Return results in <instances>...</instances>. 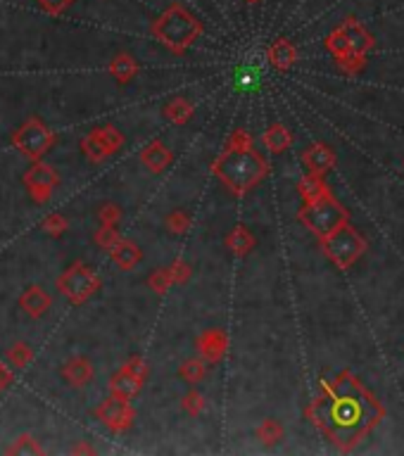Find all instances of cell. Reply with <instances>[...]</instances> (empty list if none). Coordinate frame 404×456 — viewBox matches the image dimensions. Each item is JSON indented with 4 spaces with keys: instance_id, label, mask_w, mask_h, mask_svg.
<instances>
[{
    "instance_id": "6da1fadb",
    "label": "cell",
    "mask_w": 404,
    "mask_h": 456,
    "mask_svg": "<svg viewBox=\"0 0 404 456\" xmlns=\"http://www.w3.org/2000/svg\"><path fill=\"white\" fill-rule=\"evenodd\" d=\"M323 390L326 397L311 407V418L343 447L357 442V437L371 428L380 416L378 404L355 380L340 378L328 388L323 383Z\"/></svg>"
},
{
    "instance_id": "7a4b0ae2",
    "label": "cell",
    "mask_w": 404,
    "mask_h": 456,
    "mask_svg": "<svg viewBox=\"0 0 404 456\" xmlns=\"http://www.w3.org/2000/svg\"><path fill=\"white\" fill-rule=\"evenodd\" d=\"M217 174L233 193H247L255 183L267 174V164L259 155L247 150H231L217 162Z\"/></svg>"
},
{
    "instance_id": "3957f363",
    "label": "cell",
    "mask_w": 404,
    "mask_h": 456,
    "mask_svg": "<svg viewBox=\"0 0 404 456\" xmlns=\"http://www.w3.org/2000/svg\"><path fill=\"white\" fill-rule=\"evenodd\" d=\"M300 219H302V223H307L316 235L326 238V235H331L333 230L345 226V221H348V212H345V207L340 205V202H336L326 195V198H321L316 202H307V207L302 210Z\"/></svg>"
},
{
    "instance_id": "277c9868",
    "label": "cell",
    "mask_w": 404,
    "mask_h": 456,
    "mask_svg": "<svg viewBox=\"0 0 404 456\" xmlns=\"http://www.w3.org/2000/svg\"><path fill=\"white\" fill-rule=\"evenodd\" d=\"M323 250L338 264L340 269H348L355 259H359L364 252V238L350 226H340L331 235L323 238Z\"/></svg>"
},
{
    "instance_id": "5b68a950",
    "label": "cell",
    "mask_w": 404,
    "mask_h": 456,
    "mask_svg": "<svg viewBox=\"0 0 404 456\" xmlns=\"http://www.w3.org/2000/svg\"><path fill=\"white\" fill-rule=\"evenodd\" d=\"M60 285H62V292H65L69 299H74V302H84V299L98 288V281L88 269L74 267L72 271H67V276L62 278Z\"/></svg>"
},
{
    "instance_id": "8992f818",
    "label": "cell",
    "mask_w": 404,
    "mask_h": 456,
    "mask_svg": "<svg viewBox=\"0 0 404 456\" xmlns=\"http://www.w3.org/2000/svg\"><path fill=\"white\" fill-rule=\"evenodd\" d=\"M17 146H20L29 157H38L45 152V148L50 146V134L38 124V121H29L24 129L17 136Z\"/></svg>"
},
{
    "instance_id": "52a82bcc",
    "label": "cell",
    "mask_w": 404,
    "mask_h": 456,
    "mask_svg": "<svg viewBox=\"0 0 404 456\" xmlns=\"http://www.w3.org/2000/svg\"><path fill=\"white\" fill-rule=\"evenodd\" d=\"M333 162H336V155H333V150L326 148V146H314L304 152V164H307V169L314 176L326 174V171L333 166Z\"/></svg>"
},
{
    "instance_id": "ba28073f",
    "label": "cell",
    "mask_w": 404,
    "mask_h": 456,
    "mask_svg": "<svg viewBox=\"0 0 404 456\" xmlns=\"http://www.w3.org/2000/svg\"><path fill=\"white\" fill-rule=\"evenodd\" d=\"M100 418L105 420L107 425H112V428H126L131 420V409L126 407L124 397L109 400L105 407L100 409Z\"/></svg>"
},
{
    "instance_id": "9c48e42d",
    "label": "cell",
    "mask_w": 404,
    "mask_h": 456,
    "mask_svg": "<svg viewBox=\"0 0 404 456\" xmlns=\"http://www.w3.org/2000/svg\"><path fill=\"white\" fill-rule=\"evenodd\" d=\"M26 183H29V188H31L33 193H45V190H50L55 186V171L50 169V166L38 164L36 169L29 171Z\"/></svg>"
},
{
    "instance_id": "30bf717a",
    "label": "cell",
    "mask_w": 404,
    "mask_h": 456,
    "mask_svg": "<svg viewBox=\"0 0 404 456\" xmlns=\"http://www.w3.org/2000/svg\"><path fill=\"white\" fill-rule=\"evenodd\" d=\"M22 307H24L31 316H40L45 309L50 307V297L45 295L40 288L33 285V288H29V290L24 292V297H22Z\"/></svg>"
},
{
    "instance_id": "8fae6325",
    "label": "cell",
    "mask_w": 404,
    "mask_h": 456,
    "mask_svg": "<svg viewBox=\"0 0 404 456\" xmlns=\"http://www.w3.org/2000/svg\"><path fill=\"white\" fill-rule=\"evenodd\" d=\"M138 385H141V378H138L136 373H131L129 368L121 371L119 376H114V380H112V390L117 392V397H124V400H129V397L136 395Z\"/></svg>"
},
{
    "instance_id": "7c38bea8",
    "label": "cell",
    "mask_w": 404,
    "mask_h": 456,
    "mask_svg": "<svg viewBox=\"0 0 404 456\" xmlns=\"http://www.w3.org/2000/svg\"><path fill=\"white\" fill-rule=\"evenodd\" d=\"M91 373H93L91 371V363L84 359H72L65 366V378L72 385H86L91 380Z\"/></svg>"
},
{
    "instance_id": "4fadbf2b",
    "label": "cell",
    "mask_w": 404,
    "mask_h": 456,
    "mask_svg": "<svg viewBox=\"0 0 404 456\" xmlns=\"http://www.w3.org/2000/svg\"><path fill=\"white\" fill-rule=\"evenodd\" d=\"M264 146H267L271 152H283V150L290 146V134L279 124L271 126L267 134H264Z\"/></svg>"
},
{
    "instance_id": "5bb4252c",
    "label": "cell",
    "mask_w": 404,
    "mask_h": 456,
    "mask_svg": "<svg viewBox=\"0 0 404 456\" xmlns=\"http://www.w3.org/2000/svg\"><path fill=\"white\" fill-rule=\"evenodd\" d=\"M143 162H146L153 171H160V169H164L166 162H169V152H166L160 143H153V146H148L143 150Z\"/></svg>"
},
{
    "instance_id": "9a60e30c",
    "label": "cell",
    "mask_w": 404,
    "mask_h": 456,
    "mask_svg": "<svg viewBox=\"0 0 404 456\" xmlns=\"http://www.w3.org/2000/svg\"><path fill=\"white\" fill-rule=\"evenodd\" d=\"M200 349H202V354H205L207 359H212V361L219 359L222 352H224V336H222V333H217V331L207 333V336L200 340Z\"/></svg>"
},
{
    "instance_id": "2e32d148",
    "label": "cell",
    "mask_w": 404,
    "mask_h": 456,
    "mask_svg": "<svg viewBox=\"0 0 404 456\" xmlns=\"http://www.w3.org/2000/svg\"><path fill=\"white\" fill-rule=\"evenodd\" d=\"M226 242H228V247L235 252V255H245V252L250 250L252 242H255V240H252V235L247 233L245 228H235L233 233L228 235V240H226Z\"/></svg>"
},
{
    "instance_id": "e0dca14e",
    "label": "cell",
    "mask_w": 404,
    "mask_h": 456,
    "mask_svg": "<svg viewBox=\"0 0 404 456\" xmlns=\"http://www.w3.org/2000/svg\"><path fill=\"white\" fill-rule=\"evenodd\" d=\"M84 150H86V155H88L91 159H102L109 152V146L100 134H93L88 141L84 143Z\"/></svg>"
},
{
    "instance_id": "ac0fdd59",
    "label": "cell",
    "mask_w": 404,
    "mask_h": 456,
    "mask_svg": "<svg viewBox=\"0 0 404 456\" xmlns=\"http://www.w3.org/2000/svg\"><path fill=\"white\" fill-rule=\"evenodd\" d=\"M302 195L307 198V202H316V200L326 198L328 190H326V186H323V183L319 181V176H314V178H307V181L302 183Z\"/></svg>"
},
{
    "instance_id": "d6986e66",
    "label": "cell",
    "mask_w": 404,
    "mask_h": 456,
    "mask_svg": "<svg viewBox=\"0 0 404 456\" xmlns=\"http://www.w3.org/2000/svg\"><path fill=\"white\" fill-rule=\"evenodd\" d=\"M293 60H295V53H293V48L288 43H279L271 48V62H274V65L288 67Z\"/></svg>"
},
{
    "instance_id": "ffe728a7",
    "label": "cell",
    "mask_w": 404,
    "mask_h": 456,
    "mask_svg": "<svg viewBox=\"0 0 404 456\" xmlns=\"http://www.w3.org/2000/svg\"><path fill=\"white\" fill-rule=\"evenodd\" d=\"M190 105L186 100H176L174 105H169L166 107V114H169V119L171 121H176V124H183V121H188V117H190Z\"/></svg>"
},
{
    "instance_id": "44dd1931",
    "label": "cell",
    "mask_w": 404,
    "mask_h": 456,
    "mask_svg": "<svg viewBox=\"0 0 404 456\" xmlns=\"http://www.w3.org/2000/svg\"><path fill=\"white\" fill-rule=\"evenodd\" d=\"M114 259H117L124 269H129L138 262V250L134 245H121L119 250H114Z\"/></svg>"
},
{
    "instance_id": "7402d4cb",
    "label": "cell",
    "mask_w": 404,
    "mask_h": 456,
    "mask_svg": "<svg viewBox=\"0 0 404 456\" xmlns=\"http://www.w3.org/2000/svg\"><path fill=\"white\" fill-rule=\"evenodd\" d=\"M112 72L117 74V77H119L121 81H126V79L131 77V74L136 72V67H134V62H129V57H119V60L114 62Z\"/></svg>"
},
{
    "instance_id": "603a6c76",
    "label": "cell",
    "mask_w": 404,
    "mask_h": 456,
    "mask_svg": "<svg viewBox=\"0 0 404 456\" xmlns=\"http://www.w3.org/2000/svg\"><path fill=\"white\" fill-rule=\"evenodd\" d=\"M281 437V425L276 423V420H267V423L262 425V440L264 442H276Z\"/></svg>"
},
{
    "instance_id": "cb8c5ba5",
    "label": "cell",
    "mask_w": 404,
    "mask_h": 456,
    "mask_svg": "<svg viewBox=\"0 0 404 456\" xmlns=\"http://www.w3.org/2000/svg\"><path fill=\"white\" fill-rule=\"evenodd\" d=\"M202 373H205V368H202L200 361H188L186 366H183V376H186L188 380H193V383L202 378Z\"/></svg>"
},
{
    "instance_id": "d4e9b609",
    "label": "cell",
    "mask_w": 404,
    "mask_h": 456,
    "mask_svg": "<svg viewBox=\"0 0 404 456\" xmlns=\"http://www.w3.org/2000/svg\"><path fill=\"white\" fill-rule=\"evenodd\" d=\"M238 84L242 86V88H255V86L259 84V74L252 72V69H245V72L238 74Z\"/></svg>"
},
{
    "instance_id": "484cf974",
    "label": "cell",
    "mask_w": 404,
    "mask_h": 456,
    "mask_svg": "<svg viewBox=\"0 0 404 456\" xmlns=\"http://www.w3.org/2000/svg\"><path fill=\"white\" fill-rule=\"evenodd\" d=\"M188 226V217L181 214V212H174V217H169V228L174 230V233H183Z\"/></svg>"
},
{
    "instance_id": "4316f807",
    "label": "cell",
    "mask_w": 404,
    "mask_h": 456,
    "mask_svg": "<svg viewBox=\"0 0 404 456\" xmlns=\"http://www.w3.org/2000/svg\"><path fill=\"white\" fill-rule=\"evenodd\" d=\"M38 3L43 5L45 10H50V13H60V10L72 3V0H38Z\"/></svg>"
},
{
    "instance_id": "83f0119b",
    "label": "cell",
    "mask_w": 404,
    "mask_h": 456,
    "mask_svg": "<svg viewBox=\"0 0 404 456\" xmlns=\"http://www.w3.org/2000/svg\"><path fill=\"white\" fill-rule=\"evenodd\" d=\"M200 407H202L200 395H188V397H186V409H188V411L198 414V411H200Z\"/></svg>"
}]
</instances>
